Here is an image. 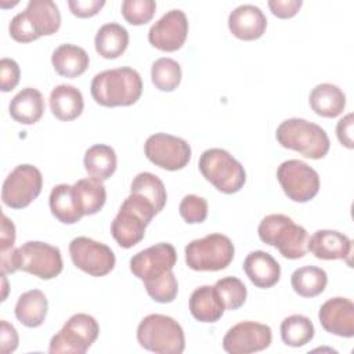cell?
Segmentation results:
<instances>
[{
	"mask_svg": "<svg viewBox=\"0 0 354 354\" xmlns=\"http://www.w3.org/2000/svg\"><path fill=\"white\" fill-rule=\"evenodd\" d=\"M307 252L321 260H348L351 239L339 231L318 230L308 238Z\"/></svg>",
	"mask_w": 354,
	"mask_h": 354,
	"instance_id": "ffe728a7",
	"label": "cell"
},
{
	"mask_svg": "<svg viewBox=\"0 0 354 354\" xmlns=\"http://www.w3.org/2000/svg\"><path fill=\"white\" fill-rule=\"evenodd\" d=\"M94 101L102 106H130L142 94L140 73L129 66L108 69L97 73L90 86Z\"/></svg>",
	"mask_w": 354,
	"mask_h": 354,
	"instance_id": "7a4b0ae2",
	"label": "cell"
},
{
	"mask_svg": "<svg viewBox=\"0 0 354 354\" xmlns=\"http://www.w3.org/2000/svg\"><path fill=\"white\" fill-rule=\"evenodd\" d=\"M314 325L310 318L301 314L286 317L281 322V337L286 346L301 347L314 337Z\"/></svg>",
	"mask_w": 354,
	"mask_h": 354,
	"instance_id": "d6a6232c",
	"label": "cell"
},
{
	"mask_svg": "<svg viewBox=\"0 0 354 354\" xmlns=\"http://www.w3.org/2000/svg\"><path fill=\"white\" fill-rule=\"evenodd\" d=\"M122 15L131 25H145L155 14L156 3L153 0H124L122 3Z\"/></svg>",
	"mask_w": 354,
	"mask_h": 354,
	"instance_id": "74e56055",
	"label": "cell"
},
{
	"mask_svg": "<svg viewBox=\"0 0 354 354\" xmlns=\"http://www.w3.org/2000/svg\"><path fill=\"white\" fill-rule=\"evenodd\" d=\"M277 178L285 195L299 203L311 201L319 191V176L307 163L289 159L279 165Z\"/></svg>",
	"mask_w": 354,
	"mask_h": 354,
	"instance_id": "8fae6325",
	"label": "cell"
},
{
	"mask_svg": "<svg viewBox=\"0 0 354 354\" xmlns=\"http://www.w3.org/2000/svg\"><path fill=\"white\" fill-rule=\"evenodd\" d=\"M69 254L73 264L91 277L109 274L116 263L112 249L87 236H77L69 243Z\"/></svg>",
	"mask_w": 354,
	"mask_h": 354,
	"instance_id": "5bb4252c",
	"label": "cell"
},
{
	"mask_svg": "<svg viewBox=\"0 0 354 354\" xmlns=\"http://www.w3.org/2000/svg\"><path fill=\"white\" fill-rule=\"evenodd\" d=\"M95 51L106 59L120 57L129 46V32L119 24L111 22L102 25L94 39Z\"/></svg>",
	"mask_w": 354,
	"mask_h": 354,
	"instance_id": "83f0119b",
	"label": "cell"
},
{
	"mask_svg": "<svg viewBox=\"0 0 354 354\" xmlns=\"http://www.w3.org/2000/svg\"><path fill=\"white\" fill-rule=\"evenodd\" d=\"M225 310H238L246 301L248 290L245 283L236 277H224L214 283Z\"/></svg>",
	"mask_w": 354,
	"mask_h": 354,
	"instance_id": "d590c367",
	"label": "cell"
},
{
	"mask_svg": "<svg viewBox=\"0 0 354 354\" xmlns=\"http://www.w3.org/2000/svg\"><path fill=\"white\" fill-rule=\"evenodd\" d=\"M105 6L104 0H69L68 7L75 17L90 18L98 14V11Z\"/></svg>",
	"mask_w": 354,
	"mask_h": 354,
	"instance_id": "60d3db41",
	"label": "cell"
},
{
	"mask_svg": "<svg viewBox=\"0 0 354 354\" xmlns=\"http://www.w3.org/2000/svg\"><path fill=\"white\" fill-rule=\"evenodd\" d=\"M51 64L59 76L73 79L86 72L90 64V57L84 48L66 43L54 50Z\"/></svg>",
	"mask_w": 354,
	"mask_h": 354,
	"instance_id": "cb8c5ba5",
	"label": "cell"
},
{
	"mask_svg": "<svg viewBox=\"0 0 354 354\" xmlns=\"http://www.w3.org/2000/svg\"><path fill=\"white\" fill-rule=\"evenodd\" d=\"M149 297L158 303H171L178 293V283L173 271L166 272L160 278L144 283Z\"/></svg>",
	"mask_w": 354,
	"mask_h": 354,
	"instance_id": "8d00e7d4",
	"label": "cell"
},
{
	"mask_svg": "<svg viewBox=\"0 0 354 354\" xmlns=\"http://www.w3.org/2000/svg\"><path fill=\"white\" fill-rule=\"evenodd\" d=\"M1 281H3V288H4V293H3L1 300L4 301L6 297H7V279H6V274L4 272H1Z\"/></svg>",
	"mask_w": 354,
	"mask_h": 354,
	"instance_id": "bcb514c9",
	"label": "cell"
},
{
	"mask_svg": "<svg viewBox=\"0 0 354 354\" xmlns=\"http://www.w3.org/2000/svg\"><path fill=\"white\" fill-rule=\"evenodd\" d=\"M293 290L301 297H315L321 295L328 283L326 272L315 266H304L293 271L290 277Z\"/></svg>",
	"mask_w": 354,
	"mask_h": 354,
	"instance_id": "1f68e13d",
	"label": "cell"
},
{
	"mask_svg": "<svg viewBox=\"0 0 354 354\" xmlns=\"http://www.w3.org/2000/svg\"><path fill=\"white\" fill-rule=\"evenodd\" d=\"M180 216L188 224L203 223L207 217V202L205 198L189 194L180 202Z\"/></svg>",
	"mask_w": 354,
	"mask_h": 354,
	"instance_id": "f35d334b",
	"label": "cell"
},
{
	"mask_svg": "<svg viewBox=\"0 0 354 354\" xmlns=\"http://www.w3.org/2000/svg\"><path fill=\"white\" fill-rule=\"evenodd\" d=\"M257 232L261 242L277 248L286 259H301L307 253L308 234L306 228L285 214L266 216L260 221Z\"/></svg>",
	"mask_w": 354,
	"mask_h": 354,
	"instance_id": "8992f818",
	"label": "cell"
},
{
	"mask_svg": "<svg viewBox=\"0 0 354 354\" xmlns=\"http://www.w3.org/2000/svg\"><path fill=\"white\" fill-rule=\"evenodd\" d=\"M83 163L90 178L102 183L115 173L118 159L112 147L95 144L86 151Z\"/></svg>",
	"mask_w": 354,
	"mask_h": 354,
	"instance_id": "f546056e",
	"label": "cell"
},
{
	"mask_svg": "<svg viewBox=\"0 0 354 354\" xmlns=\"http://www.w3.org/2000/svg\"><path fill=\"white\" fill-rule=\"evenodd\" d=\"M266 28V15L253 4H242L232 10L228 17V29L239 40H257L264 35Z\"/></svg>",
	"mask_w": 354,
	"mask_h": 354,
	"instance_id": "d6986e66",
	"label": "cell"
},
{
	"mask_svg": "<svg viewBox=\"0 0 354 354\" xmlns=\"http://www.w3.org/2000/svg\"><path fill=\"white\" fill-rule=\"evenodd\" d=\"M61 26V14L51 0H30L25 11L17 14L8 26L10 36L18 43H30L41 36L54 35Z\"/></svg>",
	"mask_w": 354,
	"mask_h": 354,
	"instance_id": "3957f363",
	"label": "cell"
},
{
	"mask_svg": "<svg viewBox=\"0 0 354 354\" xmlns=\"http://www.w3.org/2000/svg\"><path fill=\"white\" fill-rule=\"evenodd\" d=\"M144 152L155 166L169 171L181 170L191 160L189 144L180 137L166 133L149 136L145 141Z\"/></svg>",
	"mask_w": 354,
	"mask_h": 354,
	"instance_id": "4fadbf2b",
	"label": "cell"
},
{
	"mask_svg": "<svg viewBox=\"0 0 354 354\" xmlns=\"http://www.w3.org/2000/svg\"><path fill=\"white\" fill-rule=\"evenodd\" d=\"M100 335V325L94 317L77 313L72 315L58 333L51 337V354H84Z\"/></svg>",
	"mask_w": 354,
	"mask_h": 354,
	"instance_id": "30bf717a",
	"label": "cell"
},
{
	"mask_svg": "<svg viewBox=\"0 0 354 354\" xmlns=\"http://www.w3.org/2000/svg\"><path fill=\"white\" fill-rule=\"evenodd\" d=\"M181 66L177 61L162 57L152 64L151 80L160 91H173L181 82Z\"/></svg>",
	"mask_w": 354,
	"mask_h": 354,
	"instance_id": "e575fe53",
	"label": "cell"
},
{
	"mask_svg": "<svg viewBox=\"0 0 354 354\" xmlns=\"http://www.w3.org/2000/svg\"><path fill=\"white\" fill-rule=\"evenodd\" d=\"M130 192L145 198L148 202H151L153 205V207L156 209L158 213L160 210H163L166 201H167L166 188H165L162 180L158 176L148 173V171L138 173L134 177V180L131 183Z\"/></svg>",
	"mask_w": 354,
	"mask_h": 354,
	"instance_id": "836d02e7",
	"label": "cell"
},
{
	"mask_svg": "<svg viewBox=\"0 0 354 354\" xmlns=\"http://www.w3.org/2000/svg\"><path fill=\"white\" fill-rule=\"evenodd\" d=\"M21 71L18 64L11 58H1L0 61V86L1 91L8 93L19 83Z\"/></svg>",
	"mask_w": 354,
	"mask_h": 354,
	"instance_id": "ab89813d",
	"label": "cell"
},
{
	"mask_svg": "<svg viewBox=\"0 0 354 354\" xmlns=\"http://www.w3.org/2000/svg\"><path fill=\"white\" fill-rule=\"evenodd\" d=\"M234 254V243L223 234H209L185 246V263L194 271L224 270L231 264Z\"/></svg>",
	"mask_w": 354,
	"mask_h": 354,
	"instance_id": "9c48e42d",
	"label": "cell"
},
{
	"mask_svg": "<svg viewBox=\"0 0 354 354\" xmlns=\"http://www.w3.org/2000/svg\"><path fill=\"white\" fill-rule=\"evenodd\" d=\"M47 310L48 301L46 295L40 289H32L18 297L15 304V317L22 325L28 328H37L44 322Z\"/></svg>",
	"mask_w": 354,
	"mask_h": 354,
	"instance_id": "4316f807",
	"label": "cell"
},
{
	"mask_svg": "<svg viewBox=\"0 0 354 354\" xmlns=\"http://www.w3.org/2000/svg\"><path fill=\"white\" fill-rule=\"evenodd\" d=\"M318 318L326 332L340 337L354 336V303L350 299L326 300L318 311Z\"/></svg>",
	"mask_w": 354,
	"mask_h": 354,
	"instance_id": "ac0fdd59",
	"label": "cell"
},
{
	"mask_svg": "<svg viewBox=\"0 0 354 354\" xmlns=\"http://www.w3.org/2000/svg\"><path fill=\"white\" fill-rule=\"evenodd\" d=\"M73 194L84 216L98 213L106 201V191L101 181L93 178L77 180L73 185Z\"/></svg>",
	"mask_w": 354,
	"mask_h": 354,
	"instance_id": "4dcf8cb0",
	"label": "cell"
},
{
	"mask_svg": "<svg viewBox=\"0 0 354 354\" xmlns=\"http://www.w3.org/2000/svg\"><path fill=\"white\" fill-rule=\"evenodd\" d=\"M177 263V252L173 245L159 242L149 246L130 259V271L144 283L160 278Z\"/></svg>",
	"mask_w": 354,
	"mask_h": 354,
	"instance_id": "9a60e30c",
	"label": "cell"
},
{
	"mask_svg": "<svg viewBox=\"0 0 354 354\" xmlns=\"http://www.w3.org/2000/svg\"><path fill=\"white\" fill-rule=\"evenodd\" d=\"M188 36V19L184 11L170 10L148 32V41L158 50L173 53L183 47Z\"/></svg>",
	"mask_w": 354,
	"mask_h": 354,
	"instance_id": "e0dca14e",
	"label": "cell"
},
{
	"mask_svg": "<svg viewBox=\"0 0 354 354\" xmlns=\"http://www.w3.org/2000/svg\"><path fill=\"white\" fill-rule=\"evenodd\" d=\"M48 100L53 115L62 122L75 120L82 115L84 108L80 90L71 84H58L54 87Z\"/></svg>",
	"mask_w": 354,
	"mask_h": 354,
	"instance_id": "603a6c76",
	"label": "cell"
},
{
	"mask_svg": "<svg viewBox=\"0 0 354 354\" xmlns=\"http://www.w3.org/2000/svg\"><path fill=\"white\" fill-rule=\"evenodd\" d=\"M308 102L318 116L336 118L346 106V95L337 86L321 83L311 90Z\"/></svg>",
	"mask_w": 354,
	"mask_h": 354,
	"instance_id": "484cf974",
	"label": "cell"
},
{
	"mask_svg": "<svg viewBox=\"0 0 354 354\" xmlns=\"http://www.w3.org/2000/svg\"><path fill=\"white\" fill-rule=\"evenodd\" d=\"M18 333L15 328L8 324L6 319H1L0 322V343H1V353L3 354H10L15 351L18 347Z\"/></svg>",
	"mask_w": 354,
	"mask_h": 354,
	"instance_id": "7bdbcfd3",
	"label": "cell"
},
{
	"mask_svg": "<svg viewBox=\"0 0 354 354\" xmlns=\"http://www.w3.org/2000/svg\"><path fill=\"white\" fill-rule=\"evenodd\" d=\"M155 214H158V212L151 202L130 192L111 224V234L113 239L124 249L136 246L144 239L145 228Z\"/></svg>",
	"mask_w": 354,
	"mask_h": 354,
	"instance_id": "277c9868",
	"label": "cell"
},
{
	"mask_svg": "<svg viewBox=\"0 0 354 354\" xmlns=\"http://www.w3.org/2000/svg\"><path fill=\"white\" fill-rule=\"evenodd\" d=\"M336 136L342 145H344L348 149H353L354 141H353V113H347L343 116L336 126Z\"/></svg>",
	"mask_w": 354,
	"mask_h": 354,
	"instance_id": "f6af8a7d",
	"label": "cell"
},
{
	"mask_svg": "<svg viewBox=\"0 0 354 354\" xmlns=\"http://www.w3.org/2000/svg\"><path fill=\"white\" fill-rule=\"evenodd\" d=\"M0 266L4 274L21 270L40 279L58 277L64 267L59 249L40 241H28L22 246L3 253Z\"/></svg>",
	"mask_w": 354,
	"mask_h": 354,
	"instance_id": "6da1fadb",
	"label": "cell"
},
{
	"mask_svg": "<svg viewBox=\"0 0 354 354\" xmlns=\"http://www.w3.org/2000/svg\"><path fill=\"white\" fill-rule=\"evenodd\" d=\"M272 340L271 328L254 321H243L227 330L223 348L230 354H250L266 350Z\"/></svg>",
	"mask_w": 354,
	"mask_h": 354,
	"instance_id": "2e32d148",
	"label": "cell"
},
{
	"mask_svg": "<svg viewBox=\"0 0 354 354\" xmlns=\"http://www.w3.org/2000/svg\"><path fill=\"white\" fill-rule=\"evenodd\" d=\"M41 187L43 176L40 170L32 165H19L3 183V203L11 209H24L40 195Z\"/></svg>",
	"mask_w": 354,
	"mask_h": 354,
	"instance_id": "7c38bea8",
	"label": "cell"
},
{
	"mask_svg": "<svg viewBox=\"0 0 354 354\" xmlns=\"http://www.w3.org/2000/svg\"><path fill=\"white\" fill-rule=\"evenodd\" d=\"M189 311L199 322H216L224 314V303L214 286L203 285L196 288L189 297Z\"/></svg>",
	"mask_w": 354,
	"mask_h": 354,
	"instance_id": "7402d4cb",
	"label": "cell"
},
{
	"mask_svg": "<svg viewBox=\"0 0 354 354\" xmlns=\"http://www.w3.org/2000/svg\"><path fill=\"white\" fill-rule=\"evenodd\" d=\"M275 137L281 147L310 159H322L330 147L329 137L321 126L300 118L283 120L277 127Z\"/></svg>",
	"mask_w": 354,
	"mask_h": 354,
	"instance_id": "5b68a950",
	"label": "cell"
},
{
	"mask_svg": "<svg viewBox=\"0 0 354 354\" xmlns=\"http://www.w3.org/2000/svg\"><path fill=\"white\" fill-rule=\"evenodd\" d=\"M50 210L62 224H75L84 216L69 184H58L51 189Z\"/></svg>",
	"mask_w": 354,
	"mask_h": 354,
	"instance_id": "f1b7e54d",
	"label": "cell"
},
{
	"mask_svg": "<svg viewBox=\"0 0 354 354\" xmlns=\"http://www.w3.org/2000/svg\"><path fill=\"white\" fill-rule=\"evenodd\" d=\"M137 340L141 347L158 354H181L185 348L181 325L163 314L147 315L138 324Z\"/></svg>",
	"mask_w": 354,
	"mask_h": 354,
	"instance_id": "52a82bcc",
	"label": "cell"
},
{
	"mask_svg": "<svg viewBox=\"0 0 354 354\" xmlns=\"http://www.w3.org/2000/svg\"><path fill=\"white\" fill-rule=\"evenodd\" d=\"M199 171L223 194L241 191L246 181L243 166L225 149L210 148L199 158Z\"/></svg>",
	"mask_w": 354,
	"mask_h": 354,
	"instance_id": "ba28073f",
	"label": "cell"
},
{
	"mask_svg": "<svg viewBox=\"0 0 354 354\" xmlns=\"http://www.w3.org/2000/svg\"><path fill=\"white\" fill-rule=\"evenodd\" d=\"M8 111L15 122L35 124L44 113L43 95L33 87H25L11 100Z\"/></svg>",
	"mask_w": 354,
	"mask_h": 354,
	"instance_id": "d4e9b609",
	"label": "cell"
},
{
	"mask_svg": "<svg viewBox=\"0 0 354 354\" xmlns=\"http://www.w3.org/2000/svg\"><path fill=\"white\" fill-rule=\"evenodd\" d=\"M301 4H303L301 0H270L268 1V7L271 12L281 19H288L295 17L299 12Z\"/></svg>",
	"mask_w": 354,
	"mask_h": 354,
	"instance_id": "b9f144b4",
	"label": "cell"
},
{
	"mask_svg": "<svg viewBox=\"0 0 354 354\" xmlns=\"http://www.w3.org/2000/svg\"><path fill=\"white\" fill-rule=\"evenodd\" d=\"M15 242V225L6 216H1V232H0V253H7L14 249Z\"/></svg>",
	"mask_w": 354,
	"mask_h": 354,
	"instance_id": "ee69618b",
	"label": "cell"
},
{
	"mask_svg": "<svg viewBox=\"0 0 354 354\" xmlns=\"http://www.w3.org/2000/svg\"><path fill=\"white\" fill-rule=\"evenodd\" d=\"M243 271L250 282L261 289H268L277 285L281 278L279 263L267 252H250L243 261Z\"/></svg>",
	"mask_w": 354,
	"mask_h": 354,
	"instance_id": "44dd1931",
	"label": "cell"
}]
</instances>
